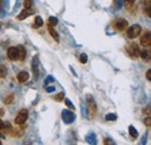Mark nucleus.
I'll return each mask as SVG.
<instances>
[{
    "instance_id": "f257e3e1",
    "label": "nucleus",
    "mask_w": 151,
    "mask_h": 145,
    "mask_svg": "<svg viewBox=\"0 0 151 145\" xmlns=\"http://www.w3.org/2000/svg\"><path fill=\"white\" fill-rule=\"evenodd\" d=\"M141 32H142V28L139 24H132V27L127 29V35L130 39H134L141 34Z\"/></svg>"
},
{
    "instance_id": "f03ea898",
    "label": "nucleus",
    "mask_w": 151,
    "mask_h": 145,
    "mask_svg": "<svg viewBox=\"0 0 151 145\" xmlns=\"http://www.w3.org/2000/svg\"><path fill=\"white\" fill-rule=\"evenodd\" d=\"M87 110H88V117L93 118L96 115V103L93 100V98H91V95L88 96V102H87Z\"/></svg>"
},
{
    "instance_id": "7ed1b4c3",
    "label": "nucleus",
    "mask_w": 151,
    "mask_h": 145,
    "mask_svg": "<svg viewBox=\"0 0 151 145\" xmlns=\"http://www.w3.org/2000/svg\"><path fill=\"white\" fill-rule=\"evenodd\" d=\"M27 118H28V110L27 109H21L19 114L17 115V117H15V124H19V126L24 124Z\"/></svg>"
},
{
    "instance_id": "20e7f679",
    "label": "nucleus",
    "mask_w": 151,
    "mask_h": 145,
    "mask_svg": "<svg viewBox=\"0 0 151 145\" xmlns=\"http://www.w3.org/2000/svg\"><path fill=\"white\" fill-rule=\"evenodd\" d=\"M127 51H128V54L130 55L132 58L138 57V56H139V52H141V50H139V48H138V45H137L136 43H132V44L127 48Z\"/></svg>"
},
{
    "instance_id": "39448f33",
    "label": "nucleus",
    "mask_w": 151,
    "mask_h": 145,
    "mask_svg": "<svg viewBox=\"0 0 151 145\" xmlns=\"http://www.w3.org/2000/svg\"><path fill=\"white\" fill-rule=\"evenodd\" d=\"M114 27L117 30H126L127 27H128V21L124 20V19H117L114 23Z\"/></svg>"
},
{
    "instance_id": "423d86ee",
    "label": "nucleus",
    "mask_w": 151,
    "mask_h": 145,
    "mask_svg": "<svg viewBox=\"0 0 151 145\" xmlns=\"http://www.w3.org/2000/svg\"><path fill=\"white\" fill-rule=\"evenodd\" d=\"M62 118H63V121L65 123H71L75 120V114L71 113L70 110H64L63 111V115H62Z\"/></svg>"
},
{
    "instance_id": "0eeeda50",
    "label": "nucleus",
    "mask_w": 151,
    "mask_h": 145,
    "mask_svg": "<svg viewBox=\"0 0 151 145\" xmlns=\"http://www.w3.org/2000/svg\"><path fill=\"white\" fill-rule=\"evenodd\" d=\"M141 44L143 47H145V48H149L151 45V34L149 30L142 36V38H141Z\"/></svg>"
},
{
    "instance_id": "6e6552de",
    "label": "nucleus",
    "mask_w": 151,
    "mask_h": 145,
    "mask_svg": "<svg viewBox=\"0 0 151 145\" xmlns=\"http://www.w3.org/2000/svg\"><path fill=\"white\" fill-rule=\"evenodd\" d=\"M7 57H8L11 60H15V59H18V48H15V47H11V48L7 50Z\"/></svg>"
},
{
    "instance_id": "1a4fd4ad",
    "label": "nucleus",
    "mask_w": 151,
    "mask_h": 145,
    "mask_svg": "<svg viewBox=\"0 0 151 145\" xmlns=\"http://www.w3.org/2000/svg\"><path fill=\"white\" fill-rule=\"evenodd\" d=\"M17 78H18V81L19 83L23 84V83H26L29 79V74H28V72H26V71H21L20 73H18Z\"/></svg>"
},
{
    "instance_id": "9d476101",
    "label": "nucleus",
    "mask_w": 151,
    "mask_h": 145,
    "mask_svg": "<svg viewBox=\"0 0 151 145\" xmlns=\"http://www.w3.org/2000/svg\"><path fill=\"white\" fill-rule=\"evenodd\" d=\"M18 48V59L19 60H24L26 59V49H24V47L23 45H19V47H17Z\"/></svg>"
},
{
    "instance_id": "9b49d317",
    "label": "nucleus",
    "mask_w": 151,
    "mask_h": 145,
    "mask_svg": "<svg viewBox=\"0 0 151 145\" xmlns=\"http://www.w3.org/2000/svg\"><path fill=\"white\" fill-rule=\"evenodd\" d=\"M33 73H34V78L35 80H38V60L37 57L34 58L33 60Z\"/></svg>"
},
{
    "instance_id": "f8f14e48",
    "label": "nucleus",
    "mask_w": 151,
    "mask_h": 145,
    "mask_svg": "<svg viewBox=\"0 0 151 145\" xmlns=\"http://www.w3.org/2000/svg\"><path fill=\"white\" fill-rule=\"evenodd\" d=\"M30 14H32L30 9H26V8H24V9H23V11H22V12L20 13L19 15H18V19H19V20H23V19H27L28 17H29V15H30Z\"/></svg>"
},
{
    "instance_id": "ddd939ff",
    "label": "nucleus",
    "mask_w": 151,
    "mask_h": 145,
    "mask_svg": "<svg viewBox=\"0 0 151 145\" xmlns=\"http://www.w3.org/2000/svg\"><path fill=\"white\" fill-rule=\"evenodd\" d=\"M49 33H50V35L54 37V39L56 41V42H59V35L57 34V32L51 27V26H49Z\"/></svg>"
},
{
    "instance_id": "4468645a",
    "label": "nucleus",
    "mask_w": 151,
    "mask_h": 145,
    "mask_svg": "<svg viewBox=\"0 0 151 145\" xmlns=\"http://www.w3.org/2000/svg\"><path fill=\"white\" fill-rule=\"evenodd\" d=\"M43 26V20L41 17H36L35 18V22H34V28H40Z\"/></svg>"
},
{
    "instance_id": "2eb2a0df",
    "label": "nucleus",
    "mask_w": 151,
    "mask_h": 145,
    "mask_svg": "<svg viewBox=\"0 0 151 145\" xmlns=\"http://www.w3.org/2000/svg\"><path fill=\"white\" fill-rule=\"evenodd\" d=\"M139 56H141L144 60H147V62H149V60H150V52H149V51H147V50H144V51L139 52Z\"/></svg>"
},
{
    "instance_id": "dca6fc26",
    "label": "nucleus",
    "mask_w": 151,
    "mask_h": 145,
    "mask_svg": "<svg viewBox=\"0 0 151 145\" xmlns=\"http://www.w3.org/2000/svg\"><path fill=\"white\" fill-rule=\"evenodd\" d=\"M6 74H7V69H6V66L2 65V64H0V79L5 78Z\"/></svg>"
},
{
    "instance_id": "f3484780",
    "label": "nucleus",
    "mask_w": 151,
    "mask_h": 145,
    "mask_svg": "<svg viewBox=\"0 0 151 145\" xmlns=\"http://www.w3.org/2000/svg\"><path fill=\"white\" fill-rule=\"evenodd\" d=\"M48 23H49V26L55 27L57 23H58V19L55 18V17H51V18H49V20H48Z\"/></svg>"
},
{
    "instance_id": "a211bd4d",
    "label": "nucleus",
    "mask_w": 151,
    "mask_h": 145,
    "mask_svg": "<svg viewBox=\"0 0 151 145\" xmlns=\"http://www.w3.org/2000/svg\"><path fill=\"white\" fill-rule=\"evenodd\" d=\"M32 5H33V0H24V2H23V7L26 9H30Z\"/></svg>"
},
{
    "instance_id": "6ab92c4d",
    "label": "nucleus",
    "mask_w": 151,
    "mask_h": 145,
    "mask_svg": "<svg viewBox=\"0 0 151 145\" xmlns=\"http://www.w3.org/2000/svg\"><path fill=\"white\" fill-rule=\"evenodd\" d=\"M129 132H130V135H132L134 138H136V137L138 136V134H137V130H136L135 128L132 127V126H130V127H129Z\"/></svg>"
},
{
    "instance_id": "aec40b11",
    "label": "nucleus",
    "mask_w": 151,
    "mask_h": 145,
    "mask_svg": "<svg viewBox=\"0 0 151 145\" xmlns=\"http://www.w3.org/2000/svg\"><path fill=\"white\" fill-rule=\"evenodd\" d=\"M4 130H5V132L7 134V132H9L11 130H12V127H11V124L8 123V122H6V123H4V128H2Z\"/></svg>"
},
{
    "instance_id": "412c9836",
    "label": "nucleus",
    "mask_w": 151,
    "mask_h": 145,
    "mask_svg": "<svg viewBox=\"0 0 151 145\" xmlns=\"http://www.w3.org/2000/svg\"><path fill=\"white\" fill-rule=\"evenodd\" d=\"M79 60H80V63L85 64V63L87 62V55H86V54H81V55H80V57H79Z\"/></svg>"
},
{
    "instance_id": "4be33fe9",
    "label": "nucleus",
    "mask_w": 151,
    "mask_h": 145,
    "mask_svg": "<svg viewBox=\"0 0 151 145\" xmlns=\"http://www.w3.org/2000/svg\"><path fill=\"white\" fill-rule=\"evenodd\" d=\"M86 139H87V142H90L91 144H95V136L94 135H92V134H91L90 136H87V138H86Z\"/></svg>"
},
{
    "instance_id": "5701e85b",
    "label": "nucleus",
    "mask_w": 151,
    "mask_h": 145,
    "mask_svg": "<svg viewBox=\"0 0 151 145\" xmlns=\"http://www.w3.org/2000/svg\"><path fill=\"white\" fill-rule=\"evenodd\" d=\"M106 120H107V121H115V120H116V115H115V114H107Z\"/></svg>"
},
{
    "instance_id": "b1692460",
    "label": "nucleus",
    "mask_w": 151,
    "mask_h": 145,
    "mask_svg": "<svg viewBox=\"0 0 151 145\" xmlns=\"http://www.w3.org/2000/svg\"><path fill=\"white\" fill-rule=\"evenodd\" d=\"M13 98H14V95H13V94L8 95V96H7V99H5V105H9V103L13 101Z\"/></svg>"
},
{
    "instance_id": "393cba45",
    "label": "nucleus",
    "mask_w": 151,
    "mask_h": 145,
    "mask_svg": "<svg viewBox=\"0 0 151 145\" xmlns=\"http://www.w3.org/2000/svg\"><path fill=\"white\" fill-rule=\"evenodd\" d=\"M63 99H64V94L63 93H58L56 96H55V100L56 101H62Z\"/></svg>"
},
{
    "instance_id": "a878e982",
    "label": "nucleus",
    "mask_w": 151,
    "mask_h": 145,
    "mask_svg": "<svg viewBox=\"0 0 151 145\" xmlns=\"http://www.w3.org/2000/svg\"><path fill=\"white\" fill-rule=\"evenodd\" d=\"M144 123H145V126H147V127H150L151 126V118H150V116H149V115H148V117L145 118Z\"/></svg>"
},
{
    "instance_id": "bb28decb",
    "label": "nucleus",
    "mask_w": 151,
    "mask_h": 145,
    "mask_svg": "<svg viewBox=\"0 0 151 145\" xmlns=\"http://www.w3.org/2000/svg\"><path fill=\"white\" fill-rule=\"evenodd\" d=\"M65 103H66V106H68L69 108L75 109V107H73V105H72V102H70V100H65Z\"/></svg>"
},
{
    "instance_id": "cd10ccee",
    "label": "nucleus",
    "mask_w": 151,
    "mask_h": 145,
    "mask_svg": "<svg viewBox=\"0 0 151 145\" xmlns=\"http://www.w3.org/2000/svg\"><path fill=\"white\" fill-rule=\"evenodd\" d=\"M147 79L151 80V70H148V72H147Z\"/></svg>"
},
{
    "instance_id": "c85d7f7f",
    "label": "nucleus",
    "mask_w": 151,
    "mask_h": 145,
    "mask_svg": "<svg viewBox=\"0 0 151 145\" xmlns=\"http://www.w3.org/2000/svg\"><path fill=\"white\" fill-rule=\"evenodd\" d=\"M54 90H55V87H54V86H49V87L47 88V92H48V93H50V92H54Z\"/></svg>"
},
{
    "instance_id": "c756f323",
    "label": "nucleus",
    "mask_w": 151,
    "mask_h": 145,
    "mask_svg": "<svg viewBox=\"0 0 151 145\" xmlns=\"http://www.w3.org/2000/svg\"><path fill=\"white\" fill-rule=\"evenodd\" d=\"M105 144H114L113 141H111V139H106L105 141Z\"/></svg>"
},
{
    "instance_id": "7c9ffc66",
    "label": "nucleus",
    "mask_w": 151,
    "mask_h": 145,
    "mask_svg": "<svg viewBox=\"0 0 151 145\" xmlns=\"http://www.w3.org/2000/svg\"><path fill=\"white\" fill-rule=\"evenodd\" d=\"M126 2H128V5H132L135 2V0H126Z\"/></svg>"
},
{
    "instance_id": "2f4dec72",
    "label": "nucleus",
    "mask_w": 151,
    "mask_h": 145,
    "mask_svg": "<svg viewBox=\"0 0 151 145\" xmlns=\"http://www.w3.org/2000/svg\"><path fill=\"white\" fill-rule=\"evenodd\" d=\"M2 128H4V122L0 120V130H2Z\"/></svg>"
},
{
    "instance_id": "473e14b6",
    "label": "nucleus",
    "mask_w": 151,
    "mask_h": 145,
    "mask_svg": "<svg viewBox=\"0 0 151 145\" xmlns=\"http://www.w3.org/2000/svg\"><path fill=\"white\" fill-rule=\"evenodd\" d=\"M2 114H4V110H2V109H0V115H2Z\"/></svg>"
},
{
    "instance_id": "72a5a7b5",
    "label": "nucleus",
    "mask_w": 151,
    "mask_h": 145,
    "mask_svg": "<svg viewBox=\"0 0 151 145\" xmlns=\"http://www.w3.org/2000/svg\"><path fill=\"white\" fill-rule=\"evenodd\" d=\"M1 4H2V0H0V6H1Z\"/></svg>"
},
{
    "instance_id": "f704fd0d",
    "label": "nucleus",
    "mask_w": 151,
    "mask_h": 145,
    "mask_svg": "<svg viewBox=\"0 0 151 145\" xmlns=\"http://www.w3.org/2000/svg\"><path fill=\"white\" fill-rule=\"evenodd\" d=\"M0 145H1V142H0Z\"/></svg>"
}]
</instances>
